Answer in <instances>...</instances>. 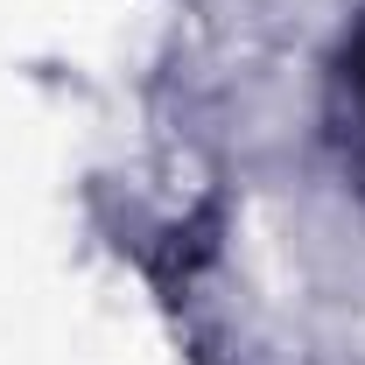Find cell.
Segmentation results:
<instances>
[{
	"label": "cell",
	"instance_id": "6da1fadb",
	"mask_svg": "<svg viewBox=\"0 0 365 365\" xmlns=\"http://www.w3.org/2000/svg\"><path fill=\"white\" fill-rule=\"evenodd\" d=\"M344 134H351V162L365 169V29L344 49Z\"/></svg>",
	"mask_w": 365,
	"mask_h": 365
}]
</instances>
